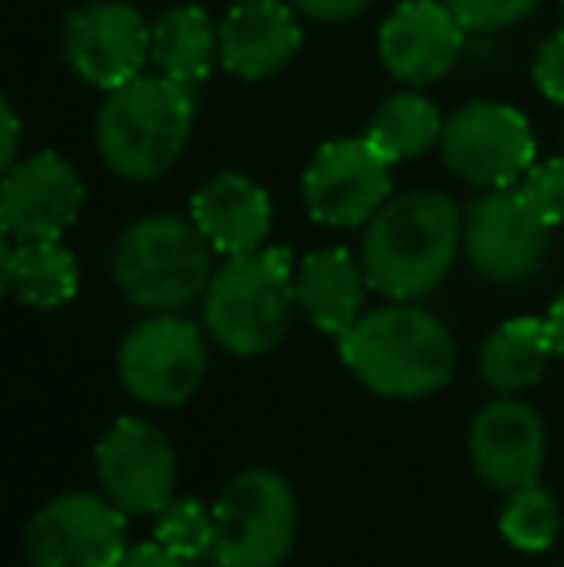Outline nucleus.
Segmentation results:
<instances>
[{"mask_svg":"<svg viewBox=\"0 0 564 567\" xmlns=\"http://www.w3.org/2000/svg\"><path fill=\"white\" fill-rule=\"evenodd\" d=\"M340 359L383 398H425L452 379L457 343L433 313L418 306L371 309L340 337Z\"/></svg>","mask_w":564,"mask_h":567,"instance_id":"nucleus-2","label":"nucleus"},{"mask_svg":"<svg viewBox=\"0 0 564 567\" xmlns=\"http://www.w3.org/2000/svg\"><path fill=\"white\" fill-rule=\"evenodd\" d=\"M121 567H186V560H182V556H174L171 548H163L158 540H147V545L129 548Z\"/></svg>","mask_w":564,"mask_h":567,"instance_id":"nucleus-30","label":"nucleus"},{"mask_svg":"<svg viewBox=\"0 0 564 567\" xmlns=\"http://www.w3.org/2000/svg\"><path fill=\"white\" fill-rule=\"evenodd\" d=\"M468 28L444 0H402L379 23V59L402 85H429L457 66Z\"/></svg>","mask_w":564,"mask_h":567,"instance_id":"nucleus-15","label":"nucleus"},{"mask_svg":"<svg viewBox=\"0 0 564 567\" xmlns=\"http://www.w3.org/2000/svg\"><path fill=\"white\" fill-rule=\"evenodd\" d=\"M221 62V28L205 8L174 4L151 23V66L182 85H197Z\"/></svg>","mask_w":564,"mask_h":567,"instance_id":"nucleus-21","label":"nucleus"},{"mask_svg":"<svg viewBox=\"0 0 564 567\" xmlns=\"http://www.w3.org/2000/svg\"><path fill=\"white\" fill-rule=\"evenodd\" d=\"M550 329H553V343H557V355H564V290L550 309Z\"/></svg>","mask_w":564,"mask_h":567,"instance_id":"nucleus-32","label":"nucleus"},{"mask_svg":"<svg viewBox=\"0 0 564 567\" xmlns=\"http://www.w3.org/2000/svg\"><path fill=\"white\" fill-rule=\"evenodd\" d=\"M553 351H557V343H553L550 321H537V317H514V321L499 324V329L483 340L480 374L491 390L519 394V390L542 382Z\"/></svg>","mask_w":564,"mask_h":567,"instance_id":"nucleus-22","label":"nucleus"},{"mask_svg":"<svg viewBox=\"0 0 564 567\" xmlns=\"http://www.w3.org/2000/svg\"><path fill=\"white\" fill-rule=\"evenodd\" d=\"M468 31H503L522 23L542 0H444Z\"/></svg>","mask_w":564,"mask_h":567,"instance_id":"nucleus-27","label":"nucleus"},{"mask_svg":"<svg viewBox=\"0 0 564 567\" xmlns=\"http://www.w3.org/2000/svg\"><path fill=\"white\" fill-rule=\"evenodd\" d=\"M194 132V85L140 74L105 97L98 113V155L129 182H155L182 158Z\"/></svg>","mask_w":564,"mask_h":567,"instance_id":"nucleus-3","label":"nucleus"},{"mask_svg":"<svg viewBox=\"0 0 564 567\" xmlns=\"http://www.w3.org/2000/svg\"><path fill=\"white\" fill-rule=\"evenodd\" d=\"M294 290H298V309L325 332V337H348L356 321L363 317V290L368 275L363 262L352 259L340 247H325L301 259L294 270Z\"/></svg>","mask_w":564,"mask_h":567,"instance_id":"nucleus-19","label":"nucleus"},{"mask_svg":"<svg viewBox=\"0 0 564 567\" xmlns=\"http://www.w3.org/2000/svg\"><path fill=\"white\" fill-rule=\"evenodd\" d=\"M98 478L124 514H163L174 502L171 441L147 421H116L98 444Z\"/></svg>","mask_w":564,"mask_h":567,"instance_id":"nucleus-14","label":"nucleus"},{"mask_svg":"<svg viewBox=\"0 0 564 567\" xmlns=\"http://www.w3.org/2000/svg\"><path fill=\"white\" fill-rule=\"evenodd\" d=\"M82 202L85 186L74 166L54 151H35L4 171L0 225L8 239H62Z\"/></svg>","mask_w":564,"mask_h":567,"instance_id":"nucleus-13","label":"nucleus"},{"mask_svg":"<svg viewBox=\"0 0 564 567\" xmlns=\"http://www.w3.org/2000/svg\"><path fill=\"white\" fill-rule=\"evenodd\" d=\"M121 382L147 405H182L205 374V340L186 317L155 313L121 343Z\"/></svg>","mask_w":564,"mask_h":567,"instance_id":"nucleus-11","label":"nucleus"},{"mask_svg":"<svg viewBox=\"0 0 564 567\" xmlns=\"http://www.w3.org/2000/svg\"><path fill=\"white\" fill-rule=\"evenodd\" d=\"M441 155L457 178L480 189L519 186L534 166L537 143L530 120L503 101H472L444 120Z\"/></svg>","mask_w":564,"mask_h":567,"instance_id":"nucleus-7","label":"nucleus"},{"mask_svg":"<svg viewBox=\"0 0 564 567\" xmlns=\"http://www.w3.org/2000/svg\"><path fill=\"white\" fill-rule=\"evenodd\" d=\"M189 220L225 259L256 251L271 231V197L259 182L244 178V174H217L194 194Z\"/></svg>","mask_w":564,"mask_h":567,"instance_id":"nucleus-18","label":"nucleus"},{"mask_svg":"<svg viewBox=\"0 0 564 567\" xmlns=\"http://www.w3.org/2000/svg\"><path fill=\"white\" fill-rule=\"evenodd\" d=\"M124 509L98 494H59L28 525L31 567H121Z\"/></svg>","mask_w":564,"mask_h":567,"instance_id":"nucleus-12","label":"nucleus"},{"mask_svg":"<svg viewBox=\"0 0 564 567\" xmlns=\"http://www.w3.org/2000/svg\"><path fill=\"white\" fill-rule=\"evenodd\" d=\"M468 444H472V463L483 483L499 491H522L537 483L545 460V429L526 402L503 398L480 410Z\"/></svg>","mask_w":564,"mask_h":567,"instance_id":"nucleus-17","label":"nucleus"},{"mask_svg":"<svg viewBox=\"0 0 564 567\" xmlns=\"http://www.w3.org/2000/svg\"><path fill=\"white\" fill-rule=\"evenodd\" d=\"M0 116H4V151H0V166H12L20 163V116H16L12 101H4L0 105Z\"/></svg>","mask_w":564,"mask_h":567,"instance_id":"nucleus-31","label":"nucleus"},{"mask_svg":"<svg viewBox=\"0 0 564 567\" xmlns=\"http://www.w3.org/2000/svg\"><path fill=\"white\" fill-rule=\"evenodd\" d=\"M464 251L491 282H526L545 267L550 225L522 202L519 186L488 189L464 213Z\"/></svg>","mask_w":564,"mask_h":567,"instance_id":"nucleus-10","label":"nucleus"},{"mask_svg":"<svg viewBox=\"0 0 564 567\" xmlns=\"http://www.w3.org/2000/svg\"><path fill=\"white\" fill-rule=\"evenodd\" d=\"M561 12H564V0H561Z\"/></svg>","mask_w":564,"mask_h":567,"instance_id":"nucleus-33","label":"nucleus"},{"mask_svg":"<svg viewBox=\"0 0 564 567\" xmlns=\"http://www.w3.org/2000/svg\"><path fill=\"white\" fill-rule=\"evenodd\" d=\"M294 12L309 16V20H321V23H345L352 16H360L371 0H290Z\"/></svg>","mask_w":564,"mask_h":567,"instance_id":"nucleus-29","label":"nucleus"},{"mask_svg":"<svg viewBox=\"0 0 564 567\" xmlns=\"http://www.w3.org/2000/svg\"><path fill=\"white\" fill-rule=\"evenodd\" d=\"M213 522V556L221 567H279L294 548L298 502L283 475L244 471L217 498Z\"/></svg>","mask_w":564,"mask_h":567,"instance_id":"nucleus-6","label":"nucleus"},{"mask_svg":"<svg viewBox=\"0 0 564 567\" xmlns=\"http://www.w3.org/2000/svg\"><path fill=\"white\" fill-rule=\"evenodd\" d=\"M444 120L437 113V105L422 97L418 90H402L394 97H387L376 109L368 124V140L387 163H407V158L425 155L433 143H441Z\"/></svg>","mask_w":564,"mask_h":567,"instance_id":"nucleus-23","label":"nucleus"},{"mask_svg":"<svg viewBox=\"0 0 564 567\" xmlns=\"http://www.w3.org/2000/svg\"><path fill=\"white\" fill-rule=\"evenodd\" d=\"M519 194L550 228L564 225V158L534 163L519 182Z\"/></svg>","mask_w":564,"mask_h":567,"instance_id":"nucleus-26","label":"nucleus"},{"mask_svg":"<svg viewBox=\"0 0 564 567\" xmlns=\"http://www.w3.org/2000/svg\"><path fill=\"white\" fill-rule=\"evenodd\" d=\"M391 166L368 135L332 140L309 158L301 197L314 220L329 228H360L391 202Z\"/></svg>","mask_w":564,"mask_h":567,"instance_id":"nucleus-9","label":"nucleus"},{"mask_svg":"<svg viewBox=\"0 0 564 567\" xmlns=\"http://www.w3.org/2000/svg\"><path fill=\"white\" fill-rule=\"evenodd\" d=\"M301 51V23L290 0H233L221 20V66L244 82H264Z\"/></svg>","mask_w":564,"mask_h":567,"instance_id":"nucleus-16","label":"nucleus"},{"mask_svg":"<svg viewBox=\"0 0 564 567\" xmlns=\"http://www.w3.org/2000/svg\"><path fill=\"white\" fill-rule=\"evenodd\" d=\"M62 54L85 85L113 93L151 62V23L124 0H90L62 23Z\"/></svg>","mask_w":564,"mask_h":567,"instance_id":"nucleus-8","label":"nucleus"},{"mask_svg":"<svg viewBox=\"0 0 564 567\" xmlns=\"http://www.w3.org/2000/svg\"><path fill=\"white\" fill-rule=\"evenodd\" d=\"M534 85L553 101V105H564V28L553 31L550 39H542V47H537Z\"/></svg>","mask_w":564,"mask_h":567,"instance_id":"nucleus-28","label":"nucleus"},{"mask_svg":"<svg viewBox=\"0 0 564 567\" xmlns=\"http://www.w3.org/2000/svg\"><path fill=\"white\" fill-rule=\"evenodd\" d=\"M298 309L294 262L286 247L228 255L205 290V329L233 355H264L286 337Z\"/></svg>","mask_w":564,"mask_h":567,"instance_id":"nucleus-4","label":"nucleus"},{"mask_svg":"<svg viewBox=\"0 0 564 567\" xmlns=\"http://www.w3.org/2000/svg\"><path fill=\"white\" fill-rule=\"evenodd\" d=\"M213 537H217L213 509H205L197 498H174L171 506L158 514L155 540L163 548H171L174 556H182L186 564L213 553Z\"/></svg>","mask_w":564,"mask_h":567,"instance_id":"nucleus-25","label":"nucleus"},{"mask_svg":"<svg viewBox=\"0 0 564 567\" xmlns=\"http://www.w3.org/2000/svg\"><path fill=\"white\" fill-rule=\"evenodd\" d=\"M464 244V213L433 189L391 197L363 231V275L383 298L410 301L437 290Z\"/></svg>","mask_w":564,"mask_h":567,"instance_id":"nucleus-1","label":"nucleus"},{"mask_svg":"<svg viewBox=\"0 0 564 567\" xmlns=\"http://www.w3.org/2000/svg\"><path fill=\"white\" fill-rule=\"evenodd\" d=\"M0 278L16 301L31 309H59L78 293V259L59 239H8Z\"/></svg>","mask_w":564,"mask_h":567,"instance_id":"nucleus-20","label":"nucleus"},{"mask_svg":"<svg viewBox=\"0 0 564 567\" xmlns=\"http://www.w3.org/2000/svg\"><path fill=\"white\" fill-rule=\"evenodd\" d=\"M113 278L132 306L147 313H178L209 290L213 244L194 220L171 213L143 217L116 239Z\"/></svg>","mask_w":564,"mask_h":567,"instance_id":"nucleus-5","label":"nucleus"},{"mask_svg":"<svg viewBox=\"0 0 564 567\" xmlns=\"http://www.w3.org/2000/svg\"><path fill=\"white\" fill-rule=\"evenodd\" d=\"M499 529L522 553H545V548L557 540L561 529V509L557 498L542 486H522V491H511V502H506L503 517H499Z\"/></svg>","mask_w":564,"mask_h":567,"instance_id":"nucleus-24","label":"nucleus"}]
</instances>
